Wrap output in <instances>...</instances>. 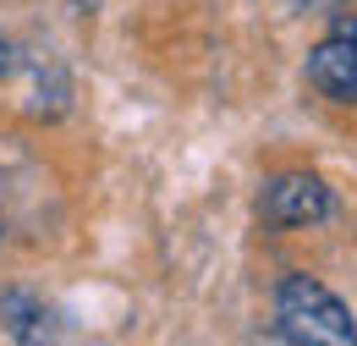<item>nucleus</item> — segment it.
<instances>
[{
    "label": "nucleus",
    "instance_id": "nucleus-4",
    "mask_svg": "<svg viewBox=\"0 0 357 346\" xmlns=\"http://www.w3.org/2000/svg\"><path fill=\"white\" fill-rule=\"evenodd\" d=\"M0 324H6V336L17 346H66L61 313L28 286H6L0 292Z\"/></svg>",
    "mask_w": 357,
    "mask_h": 346
},
{
    "label": "nucleus",
    "instance_id": "nucleus-2",
    "mask_svg": "<svg viewBox=\"0 0 357 346\" xmlns=\"http://www.w3.org/2000/svg\"><path fill=\"white\" fill-rule=\"evenodd\" d=\"M330 187L319 181L313 171H280L259 187V215L275 231H303V225H319L330 220Z\"/></svg>",
    "mask_w": 357,
    "mask_h": 346
},
{
    "label": "nucleus",
    "instance_id": "nucleus-6",
    "mask_svg": "<svg viewBox=\"0 0 357 346\" xmlns=\"http://www.w3.org/2000/svg\"><path fill=\"white\" fill-rule=\"evenodd\" d=\"M297 6H308V11H341L347 0H297Z\"/></svg>",
    "mask_w": 357,
    "mask_h": 346
},
{
    "label": "nucleus",
    "instance_id": "nucleus-5",
    "mask_svg": "<svg viewBox=\"0 0 357 346\" xmlns=\"http://www.w3.org/2000/svg\"><path fill=\"white\" fill-rule=\"evenodd\" d=\"M11 66H17V50H11V39L0 33V77H11Z\"/></svg>",
    "mask_w": 357,
    "mask_h": 346
},
{
    "label": "nucleus",
    "instance_id": "nucleus-1",
    "mask_svg": "<svg viewBox=\"0 0 357 346\" xmlns=\"http://www.w3.org/2000/svg\"><path fill=\"white\" fill-rule=\"evenodd\" d=\"M275 330L286 346H357L352 308L313 275H286L275 286Z\"/></svg>",
    "mask_w": 357,
    "mask_h": 346
},
{
    "label": "nucleus",
    "instance_id": "nucleus-3",
    "mask_svg": "<svg viewBox=\"0 0 357 346\" xmlns=\"http://www.w3.org/2000/svg\"><path fill=\"white\" fill-rule=\"evenodd\" d=\"M308 88L330 105H357V17H335V28L308 50Z\"/></svg>",
    "mask_w": 357,
    "mask_h": 346
}]
</instances>
